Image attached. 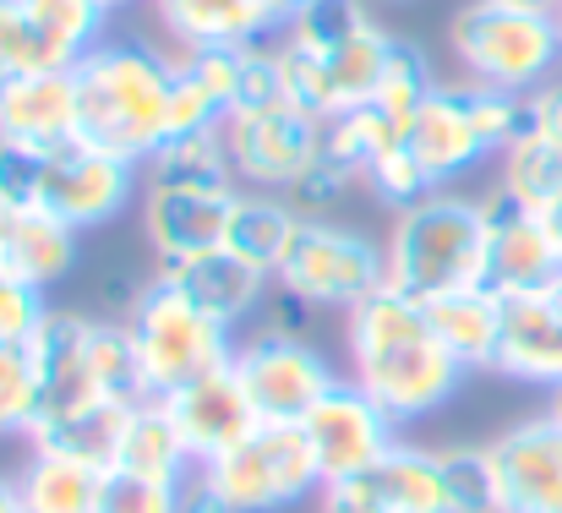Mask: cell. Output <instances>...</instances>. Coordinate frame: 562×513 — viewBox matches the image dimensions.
I'll return each mask as SVG.
<instances>
[{"label":"cell","instance_id":"obj_25","mask_svg":"<svg viewBox=\"0 0 562 513\" xmlns=\"http://www.w3.org/2000/svg\"><path fill=\"white\" fill-rule=\"evenodd\" d=\"M154 11L181 49H240L273 33L257 0H154Z\"/></svg>","mask_w":562,"mask_h":513},{"label":"cell","instance_id":"obj_35","mask_svg":"<svg viewBox=\"0 0 562 513\" xmlns=\"http://www.w3.org/2000/svg\"><path fill=\"white\" fill-rule=\"evenodd\" d=\"M437 459H442V481H448L453 513H503V503H497V470H492V448L486 443L437 448Z\"/></svg>","mask_w":562,"mask_h":513},{"label":"cell","instance_id":"obj_18","mask_svg":"<svg viewBox=\"0 0 562 513\" xmlns=\"http://www.w3.org/2000/svg\"><path fill=\"white\" fill-rule=\"evenodd\" d=\"M497 377L525 388H562V306L552 295H508L503 301V339H497Z\"/></svg>","mask_w":562,"mask_h":513},{"label":"cell","instance_id":"obj_1","mask_svg":"<svg viewBox=\"0 0 562 513\" xmlns=\"http://www.w3.org/2000/svg\"><path fill=\"white\" fill-rule=\"evenodd\" d=\"M345 349H350V377L398 426L437 415L470 377L437 339L426 306L398 290H376L372 301H361L345 317Z\"/></svg>","mask_w":562,"mask_h":513},{"label":"cell","instance_id":"obj_50","mask_svg":"<svg viewBox=\"0 0 562 513\" xmlns=\"http://www.w3.org/2000/svg\"><path fill=\"white\" fill-rule=\"evenodd\" d=\"M104 11H121V5H137V0H99Z\"/></svg>","mask_w":562,"mask_h":513},{"label":"cell","instance_id":"obj_4","mask_svg":"<svg viewBox=\"0 0 562 513\" xmlns=\"http://www.w3.org/2000/svg\"><path fill=\"white\" fill-rule=\"evenodd\" d=\"M525 126V93H503L486 82H437L431 99L404 126V148L431 191H448L459 175L486 159H503V148Z\"/></svg>","mask_w":562,"mask_h":513},{"label":"cell","instance_id":"obj_49","mask_svg":"<svg viewBox=\"0 0 562 513\" xmlns=\"http://www.w3.org/2000/svg\"><path fill=\"white\" fill-rule=\"evenodd\" d=\"M547 410H552V415L562 421V388H552V404H547Z\"/></svg>","mask_w":562,"mask_h":513},{"label":"cell","instance_id":"obj_2","mask_svg":"<svg viewBox=\"0 0 562 513\" xmlns=\"http://www.w3.org/2000/svg\"><path fill=\"white\" fill-rule=\"evenodd\" d=\"M77 137L143 165L170 137L176 60L143 38H104L77 66Z\"/></svg>","mask_w":562,"mask_h":513},{"label":"cell","instance_id":"obj_52","mask_svg":"<svg viewBox=\"0 0 562 513\" xmlns=\"http://www.w3.org/2000/svg\"><path fill=\"white\" fill-rule=\"evenodd\" d=\"M376 5H409V0H376Z\"/></svg>","mask_w":562,"mask_h":513},{"label":"cell","instance_id":"obj_42","mask_svg":"<svg viewBox=\"0 0 562 513\" xmlns=\"http://www.w3.org/2000/svg\"><path fill=\"white\" fill-rule=\"evenodd\" d=\"M317 306H306L301 295H290V290H279L273 285V295L262 301V312H257V328H273V334H295V339H317Z\"/></svg>","mask_w":562,"mask_h":513},{"label":"cell","instance_id":"obj_12","mask_svg":"<svg viewBox=\"0 0 562 513\" xmlns=\"http://www.w3.org/2000/svg\"><path fill=\"white\" fill-rule=\"evenodd\" d=\"M301 432H306V448H312V459H317L323 487H339V481H356V476L376 470L382 454L398 443V421L376 404L356 377H345V382L301 421Z\"/></svg>","mask_w":562,"mask_h":513},{"label":"cell","instance_id":"obj_9","mask_svg":"<svg viewBox=\"0 0 562 513\" xmlns=\"http://www.w3.org/2000/svg\"><path fill=\"white\" fill-rule=\"evenodd\" d=\"M143 191V165L88 143V137H71L60 148L44 154V180H38V213L71 224L77 235L82 230H99V224H115Z\"/></svg>","mask_w":562,"mask_h":513},{"label":"cell","instance_id":"obj_15","mask_svg":"<svg viewBox=\"0 0 562 513\" xmlns=\"http://www.w3.org/2000/svg\"><path fill=\"white\" fill-rule=\"evenodd\" d=\"M159 404L170 410V421H176V432H181V443H187V454L196 465H213L218 454H229L235 443H246L262 426L246 382L235 377V360L218 366V371H207V377H196V382H187V388H176Z\"/></svg>","mask_w":562,"mask_h":513},{"label":"cell","instance_id":"obj_29","mask_svg":"<svg viewBox=\"0 0 562 513\" xmlns=\"http://www.w3.org/2000/svg\"><path fill=\"white\" fill-rule=\"evenodd\" d=\"M115 470L126 476H143V481H159V487H187L196 476V459L187 454L170 410L159 399H143L126 421V437H121V459Z\"/></svg>","mask_w":562,"mask_h":513},{"label":"cell","instance_id":"obj_17","mask_svg":"<svg viewBox=\"0 0 562 513\" xmlns=\"http://www.w3.org/2000/svg\"><path fill=\"white\" fill-rule=\"evenodd\" d=\"M88 349H93V312H77V306H49L44 312V323L27 339V360H33L38 399H44L38 415L66 410V404H82V399H99L93 393Z\"/></svg>","mask_w":562,"mask_h":513},{"label":"cell","instance_id":"obj_43","mask_svg":"<svg viewBox=\"0 0 562 513\" xmlns=\"http://www.w3.org/2000/svg\"><path fill=\"white\" fill-rule=\"evenodd\" d=\"M541 137V143H552L562 148V77L552 82H541L536 93H525V126H519V137Z\"/></svg>","mask_w":562,"mask_h":513},{"label":"cell","instance_id":"obj_5","mask_svg":"<svg viewBox=\"0 0 562 513\" xmlns=\"http://www.w3.org/2000/svg\"><path fill=\"white\" fill-rule=\"evenodd\" d=\"M126 328L137 344V360H143L148 399H170L176 388L229 366L235 344H240V334L229 323H218L213 312H202L165 268H154L148 285L137 290V301L126 306Z\"/></svg>","mask_w":562,"mask_h":513},{"label":"cell","instance_id":"obj_32","mask_svg":"<svg viewBox=\"0 0 562 513\" xmlns=\"http://www.w3.org/2000/svg\"><path fill=\"white\" fill-rule=\"evenodd\" d=\"M393 148H404V126L387 121L376 104H356V110L334 115L328 121V137H323V154L334 165H345L356 180H367Z\"/></svg>","mask_w":562,"mask_h":513},{"label":"cell","instance_id":"obj_40","mask_svg":"<svg viewBox=\"0 0 562 513\" xmlns=\"http://www.w3.org/2000/svg\"><path fill=\"white\" fill-rule=\"evenodd\" d=\"M356 186H361L356 175L345 170V165H334V159L323 154L312 170H306L301 180H295V186H290V191H284V197H290V202H295L306 219H328V213H334V208H339V202L356 191Z\"/></svg>","mask_w":562,"mask_h":513},{"label":"cell","instance_id":"obj_28","mask_svg":"<svg viewBox=\"0 0 562 513\" xmlns=\"http://www.w3.org/2000/svg\"><path fill=\"white\" fill-rule=\"evenodd\" d=\"M143 186H154V191H240L229 148H224V132L165 137L143 159Z\"/></svg>","mask_w":562,"mask_h":513},{"label":"cell","instance_id":"obj_31","mask_svg":"<svg viewBox=\"0 0 562 513\" xmlns=\"http://www.w3.org/2000/svg\"><path fill=\"white\" fill-rule=\"evenodd\" d=\"M16 481H22V513H93L104 476L60 454H27Z\"/></svg>","mask_w":562,"mask_h":513},{"label":"cell","instance_id":"obj_11","mask_svg":"<svg viewBox=\"0 0 562 513\" xmlns=\"http://www.w3.org/2000/svg\"><path fill=\"white\" fill-rule=\"evenodd\" d=\"M235 180L251 191H290L301 175L323 159L328 121L306 115L301 104H262V110H229L218 126Z\"/></svg>","mask_w":562,"mask_h":513},{"label":"cell","instance_id":"obj_24","mask_svg":"<svg viewBox=\"0 0 562 513\" xmlns=\"http://www.w3.org/2000/svg\"><path fill=\"white\" fill-rule=\"evenodd\" d=\"M301 224H306V213L284 191H251V186H240L235 191V208H229L224 246L235 257H246L251 268L279 274L284 257H290V246H295V235H301Z\"/></svg>","mask_w":562,"mask_h":513},{"label":"cell","instance_id":"obj_27","mask_svg":"<svg viewBox=\"0 0 562 513\" xmlns=\"http://www.w3.org/2000/svg\"><path fill=\"white\" fill-rule=\"evenodd\" d=\"M356 481L387 513H453L448 481H442V459H437V448H420V443H393L382 454V465L356 476Z\"/></svg>","mask_w":562,"mask_h":513},{"label":"cell","instance_id":"obj_36","mask_svg":"<svg viewBox=\"0 0 562 513\" xmlns=\"http://www.w3.org/2000/svg\"><path fill=\"white\" fill-rule=\"evenodd\" d=\"M38 410H44V399H38L27 344H0V437H27Z\"/></svg>","mask_w":562,"mask_h":513},{"label":"cell","instance_id":"obj_3","mask_svg":"<svg viewBox=\"0 0 562 513\" xmlns=\"http://www.w3.org/2000/svg\"><path fill=\"white\" fill-rule=\"evenodd\" d=\"M382 252H387V290H398L409 301L481 290L486 252H492L486 202L464 197V191H426L420 202L393 213Z\"/></svg>","mask_w":562,"mask_h":513},{"label":"cell","instance_id":"obj_16","mask_svg":"<svg viewBox=\"0 0 562 513\" xmlns=\"http://www.w3.org/2000/svg\"><path fill=\"white\" fill-rule=\"evenodd\" d=\"M229 208L235 191H154L143 186V246L159 268L191 263L202 252H218L229 235Z\"/></svg>","mask_w":562,"mask_h":513},{"label":"cell","instance_id":"obj_26","mask_svg":"<svg viewBox=\"0 0 562 513\" xmlns=\"http://www.w3.org/2000/svg\"><path fill=\"white\" fill-rule=\"evenodd\" d=\"M437 339L448 344V355L464 366V371H492L497 366V339H503V295H492L486 285L481 290H453V295H437V301H420Z\"/></svg>","mask_w":562,"mask_h":513},{"label":"cell","instance_id":"obj_19","mask_svg":"<svg viewBox=\"0 0 562 513\" xmlns=\"http://www.w3.org/2000/svg\"><path fill=\"white\" fill-rule=\"evenodd\" d=\"M132 410L137 404H121V399H82V404L38 415L27 443H33V454H60V459H77V465L110 476L121 459V437H126Z\"/></svg>","mask_w":562,"mask_h":513},{"label":"cell","instance_id":"obj_13","mask_svg":"<svg viewBox=\"0 0 562 513\" xmlns=\"http://www.w3.org/2000/svg\"><path fill=\"white\" fill-rule=\"evenodd\" d=\"M486 219H492V252H486V290L492 295H547L562 274V246L552 224L514 202L503 186H492L486 197Z\"/></svg>","mask_w":562,"mask_h":513},{"label":"cell","instance_id":"obj_23","mask_svg":"<svg viewBox=\"0 0 562 513\" xmlns=\"http://www.w3.org/2000/svg\"><path fill=\"white\" fill-rule=\"evenodd\" d=\"M0 268L33 290H55L77 268V230L27 208V213H0Z\"/></svg>","mask_w":562,"mask_h":513},{"label":"cell","instance_id":"obj_48","mask_svg":"<svg viewBox=\"0 0 562 513\" xmlns=\"http://www.w3.org/2000/svg\"><path fill=\"white\" fill-rule=\"evenodd\" d=\"M541 219L552 224V235H558V246H562V191L552 197V202H547V208H541Z\"/></svg>","mask_w":562,"mask_h":513},{"label":"cell","instance_id":"obj_51","mask_svg":"<svg viewBox=\"0 0 562 513\" xmlns=\"http://www.w3.org/2000/svg\"><path fill=\"white\" fill-rule=\"evenodd\" d=\"M547 295H552V301H558V306H562V274H558V285H552V290H547Z\"/></svg>","mask_w":562,"mask_h":513},{"label":"cell","instance_id":"obj_33","mask_svg":"<svg viewBox=\"0 0 562 513\" xmlns=\"http://www.w3.org/2000/svg\"><path fill=\"white\" fill-rule=\"evenodd\" d=\"M431 88H437L431 55H426L415 38H398V33H393V44H387V60H382V77H376L372 104L382 110V115H387V121L409 126V121H415V110L431 99Z\"/></svg>","mask_w":562,"mask_h":513},{"label":"cell","instance_id":"obj_8","mask_svg":"<svg viewBox=\"0 0 562 513\" xmlns=\"http://www.w3.org/2000/svg\"><path fill=\"white\" fill-rule=\"evenodd\" d=\"M273 285L301 295L317 312H345L350 317L361 301L387 290V252L367 230H350L339 219H306L290 257H284V268L273 274Z\"/></svg>","mask_w":562,"mask_h":513},{"label":"cell","instance_id":"obj_21","mask_svg":"<svg viewBox=\"0 0 562 513\" xmlns=\"http://www.w3.org/2000/svg\"><path fill=\"white\" fill-rule=\"evenodd\" d=\"M165 274L187 290L202 312H213V317L229 323L235 334H240V323H251V317L262 312V301L273 295V274L251 268V263L235 257L229 246L202 252V257H191V263H176V268H165Z\"/></svg>","mask_w":562,"mask_h":513},{"label":"cell","instance_id":"obj_6","mask_svg":"<svg viewBox=\"0 0 562 513\" xmlns=\"http://www.w3.org/2000/svg\"><path fill=\"white\" fill-rule=\"evenodd\" d=\"M448 49L470 82L503 93H536L562 66V22L497 0H464L448 16Z\"/></svg>","mask_w":562,"mask_h":513},{"label":"cell","instance_id":"obj_38","mask_svg":"<svg viewBox=\"0 0 562 513\" xmlns=\"http://www.w3.org/2000/svg\"><path fill=\"white\" fill-rule=\"evenodd\" d=\"M93 513H181V487H159V481L110 470L99 481V509Z\"/></svg>","mask_w":562,"mask_h":513},{"label":"cell","instance_id":"obj_30","mask_svg":"<svg viewBox=\"0 0 562 513\" xmlns=\"http://www.w3.org/2000/svg\"><path fill=\"white\" fill-rule=\"evenodd\" d=\"M16 5L27 11V22H33V33H38L55 71H71L88 49L104 44L110 11L99 0H16Z\"/></svg>","mask_w":562,"mask_h":513},{"label":"cell","instance_id":"obj_7","mask_svg":"<svg viewBox=\"0 0 562 513\" xmlns=\"http://www.w3.org/2000/svg\"><path fill=\"white\" fill-rule=\"evenodd\" d=\"M196 481L224 503V513H290L323 492L306 432L290 421H262L246 443L213 465H196Z\"/></svg>","mask_w":562,"mask_h":513},{"label":"cell","instance_id":"obj_22","mask_svg":"<svg viewBox=\"0 0 562 513\" xmlns=\"http://www.w3.org/2000/svg\"><path fill=\"white\" fill-rule=\"evenodd\" d=\"M235 55L240 49H170L176 93H170V137L218 132L235 110Z\"/></svg>","mask_w":562,"mask_h":513},{"label":"cell","instance_id":"obj_20","mask_svg":"<svg viewBox=\"0 0 562 513\" xmlns=\"http://www.w3.org/2000/svg\"><path fill=\"white\" fill-rule=\"evenodd\" d=\"M0 137L22 148H60L77 137V71H33L0 88Z\"/></svg>","mask_w":562,"mask_h":513},{"label":"cell","instance_id":"obj_45","mask_svg":"<svg viewBox=\"0 0 562 513\" xmlns=\"http://www.w3.org/2000/svg\"><path fill=\"white\" fill-rule=\"evenodd\" d=\"M257 5H262V16H268V22H273V33H279V27H284V22H290L301 5H306V0H257Z\"/></svg>","mask_w":562,"mask_h":513},{"label":"cell","instance_id":"obj_41","mask_svg":"<svg viewBox=\"0 0 562 513\" xmlns=\"http://www.w3.org/2000/svg\"><path fill=\"white\" fill-rule=\"evenodd\" d=\"M44 312H49L44 290H33L0 268V344H27L33 328L44 323Z\"/></svg>","mask_w":562,"mask_h":513},{"label":"cell","instance_id":"obj_37","mask_svg":"<svg viewBox=\"0 0 562 513\" xmlns=\"http://www.w3.org/2000/svg\"><path fill=\"white\" fill-rule=\"evenodd\" d=\"M33 71H55L27 11L16 0H0V88L16 82V77H33Z\"/></svg>","mask_w":562,"mask_h":513},{"label":"cell","instance_id":"obj_39","mask_svg":"<svg viewBox=\"0 0 562 513\" xmlns=\"http://www.w3.org/2000/svg\"><path fill=\"white\" fill-rule=\"evenodd\" d=\"M38 180H44V148H22L0 137V213L38 208Z\"/></svg>","mask_w":562,"mask_h":513},{"label":"cell","instance_id":"obj_34","mask_svg":"<svg viewBox=\"0 0 562 513\" xmlns=\"http://www.w3.org/2000/svg\"><path fill=\"white\" fill-rule=\"evenodd\" d=\"M497 165H503V170H497V186H503L514 202L536 208V213L562 191V148L541 143V137H530V132L514 137V143L503 148Z\"/></svg>","mask_w":562,"mask_h":513},{"label":"cell","instance_id":"obj_44","mask_svg":"<svg viewBox=\"0 0 562 513\" xmlns=\"http://www.w3.org/2000/svg\"><path fill=\"white\" fill-rule=\"evenodd\" d=\"M317 513H387L361 481H339L317 492Z\"/></svg>","mask_w":562,"mask_h":513},{"label":"cell","instance_id":"obj_46","mask_svg":"<svg viewBox=\"0 0 562 513\" xmlns=\"http://www.w3.org/2000/svg\"><path fill=\"white\" fill-rule=\"evenodd\" d=\"M0 513H22V481L0 470Z\"/></svg>","mask_w":562,"mask_h":513},{"label":"cell","instance_id":"obj_10","mask_svg":"<svg viewBox=\"0 0 562 513\" xmlns=\"http://www.w3.org/2000/svg\"><path fill=\"white\" fill-rule=\"evenodd\" d=\"M235 377L246 382L262 421H290V426H301L345 382L334 360L317 349V339H295L273 328H257L235 344Z\"/></svg>","mask_w":562,"mask_h":513},{"label":"cell","instance_id":"obj_47","mask_svg":"<svg viewBox=\"0 0 562 513\" xmlns=\"http://www.w3.org/2000/svg\"><path fill=\"white\" fill-rule=\"evenodd\" d=\"M497 5H519V11H547V16H558L562 0H497Z\"/></svg>","mask_w":562,"mask_h":513},{"label":"cell","instance_id":"obj_14","mask_svg":"<svg viewBox=\"0 0 562 513\" xmlns=\"http://www.w3.org/2000/svg\"><path fill=\"white\" fill-rule=\"evenodd\" d=\"M486 448L503 513H562V421L552 410L497 432Z\"/></svg>","mask_w":562,"mask_h":513}]
</instances>
